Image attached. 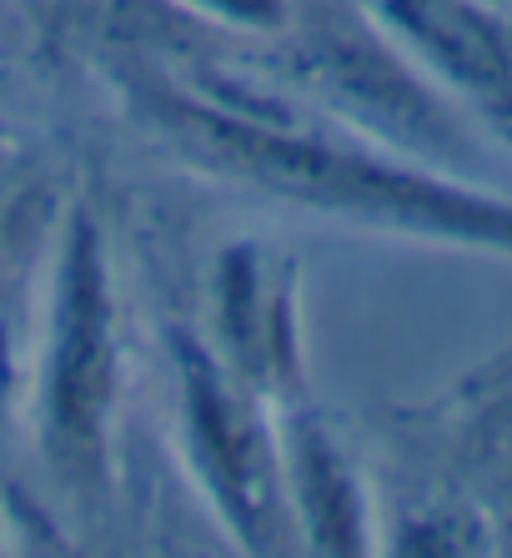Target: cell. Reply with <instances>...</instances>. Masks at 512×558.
I'll use <instances>...</instances> for the list:
<instances>
[{"label":"cell","instance_id":"52a82bcc","mask_svg":"<svg viewBox=\"0 0 512 558\" xmlns=\"http://www.w3.org/2000/svg\"><path fill=\"white\" fill-rule=\"evenodd\" d=\"M196 5L231 15L242 26H282V11H287V0H196Z\"/></svg>","mask_w":512,"mask_h":558},{"label":"cell","instance_id":"5b68a950","mask_svg":"<svg viewBox=\"0 0 512 558\" xmlns=\"http://www.w3.org/2000/svg\"><path fill=\"white\" fill-rule=\"evenodd\" d=\"M402 51L512 151V21L487 0H371Z\"/></svg>","mask_w":512,"mask_h":558},{"label":"cell","instance_id":"8992f818","mask_svg":"<svg viewBox=\"0 0 512 558\" xmlns=\"http://www.w3.org/2000/svg\"><path fill=\"white\" fill-rule=\"evenodd\" d=\"M292 483L317 544L337 548V554H357L362 533H367L362 494L357 483L346 478V468L337 463V453L327 448V438L317 428H307V423L292 428Z\"/></svg>","mask_w":512,"mask_h":558},{"label":"cell","instance_id":"7a4b0ae2","mask_svg":"<svg viewBox=\"0 0 512 558\" xmlns=\"http://www.w3.org/2000/svg\"><path fill=\"white\" fill-rule=\"evenodd\" d=\"M292 81L307 101L392 151L467 182L492 177V136L402 51L377 15H342L296 40ZM492 186V182H487Z\"/></svg>","mask_w":512,"mask_h":558},{"label":"cell","instance_id":"3957f363","mask_svg":"<svg viewBox=\"0 0 512 558\" xmlns=\"http://www.w3.org/2000/svg\"><path fill=\"white\" fill-rule=\"evenodd\" d=\"M115 413V302L106 282L101 236L90 217L71 221L56 277L51 348L40 383L46 453L65 483L96 488L106 478V442Z\"/></svg>","mask_w":512,"mask_h":558},{"label":"cell","instance_id":"277c9868","mask_svg":"<svg viewBox=\"0 0 512 558\" xmlns=\"http://www.w3.org/2000/svg\"><path fill=\"white\" fill-rule=\"evenodd\" d=\"M181 367V417H186V448L196 458L211 504L246 544L267 548L282 533V453L271 442L267 423L202 348L176 342Z\"/></svg>","mask_w":512,"mask_h":558},{"label":"cell","instance_id":"6da1fadb","mask_svg":"<svg viewBox=\"0 0 512 558\" xmlns=\"http://www.w3.org/2000/svg\"><path fill=\"white\" fill-rule=\"evenodd\" d=\"M126 92L146 126L206 177L377 232L512 257V196L423 167L321 106L221 71H136Z\"/></svg>","mask_w":512,"mask_h":558}]
</instances>
